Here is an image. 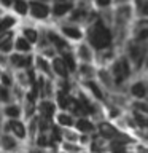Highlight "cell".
Masks as SVG:
<instances>
[{"instance_id":"cell-1","label":"cell","mask_w":148,"mask_h":153,"mask_svg":"<svg viewBox=\"0 0 148 153\" xmlns=\"http://www.w3.org/2000/svg\"><path fill=\"white\" fill-rule=\"evenodd\" d=\"M113 38L115 35L112 27H108L105 22L100 21V18H97L92 24H89L84 29V42L94 51H100L113 46Z\"/></svg>"},{"instance_id":"cell-2","label":"cell","mask_w":148,"mask_h":153,"mask_svg":"<svg viewBox=\"0 0 148 153\" xmlns=\"http://www.w3.org/2000/svg\"><path fill=\"white\" fill-rule=\"evenodd\" d=\"M147 53H148V42L147 43H137V42H132L131 38L126 42L123 54L129 59V62H131V65L134 69V74H140L142 72Z\"/></svg>"},{"instance_id":"cell-3","label":"cell","mask_w":148,"mask_h":153,"mask_svg":"<svg viewBox=\"0 0 148 153\" xmlns=\"http://www.w3.org/2000/svg\"><path fill=\"white\" fill-rule=\"evenodd\" d=\"M57 32L61 33L62 37L65 38L67 42L70 43H80L84 40V27L78 26V24H72L67 21H61L59 26H57Z\"/></svg>"},{"instance_id":"cell-4","label":"cell","mask_w":148,"mask_h":153,"mask_svg":"<svg viewBox=\"0 0 148 153\" xmlns=\"http://www.w3.org/2000/svg\"><path fill=\"white\" fill-rule=\"evenodd\" d=\"M124 131H121L116 124L108 121V120H99V121H95V134H97L99 137H102L104 140L107 142H112L115 139H118L121 136Z\"/></svg>"},{"instance_id":"cell-5","label":"cell","mask_w":148,"mask_h":153,"mask_svg":"<svg viewBox=\"0 0 148 153\" xmlns=\"http://www.w3.org/2000/svg\"><path fill=\"white\" fill-rule=\"evenodd\" d=\"M126 96L131 100H145L148 96V80L135 78L126 86Z\"/></svg>"},{"instance_id":"cell-6","label":"cell","mask_w":148,"mask_h":153,"mask_svg":"<svg viewBox=\"0 0 148 153\" xmlns=\"http://www.w3.org/2000/svg\"><path fill=\"white\" fill-rule=\"evenodd\" d=\"M33 67V53L30 54H21V53H11L8 54V69L11 72L26 70Z\"/></svg>"},{"instance_id":"cell-7","label":"cell","mask_w":148,"mask_h":153,"mask_svg":"<svg viewBox=\"0 0 148 153\" xmlns=\"http://www.w3.org/2000/svg\"><path fill=\"white\" fill-rule=\"evenodd\" d=\"M43 33H45L48 43L54 48L57 54H61V53H64V51H70L72 48H73L64 37L61 35L59 32H57V29H45Z\"/></svg>"},{"instance_id":"cell-8","label":"cell","mask_w":148,"mask_h":153,"mask_svg":"<svg viewBox=\"0 0 148 153\" xmlns=\"http://www.w3.org/2000/svg\"><path fill=\"white\" fill-rule=\"evenodd\" d=\"M78 86H81L86 93H88L91 97H92L95 102H99V104H105L107 102V97H108V94H107V91H105L102 86H100L99 83H97V80H86V81H83V83H76Z\"/></svg>"},{"instance_id":"cell-9","label":"cell","mask_w":148,"mask_h":153,"mask_svg":"<svg viewBox=\"0 0 148 153\" xmlns=\"http://www.w3.org/2000/svg\"><path fill=\"white\" fill-rule=\"evenodd\" d=\"M73 54L76 57V61H78V64H94L95 51L84 40L76 43L73 46Z\"/></svg>"},{"instance_id":"cell-10","label":"cell","mask_w":148,"mask_h":153,"mask_svg":"<svg viewBox=\"0 0 148 153\" xmlns=\"http://www.w3.org/2000/svg\"><path fill=\"white\" fill-rule=\"evenodd\" d=\"M33 21H48L51 18V5L48 3H38V2H29V13Z\"/></svg>"},{"instance_id":"cell-11","label":"cell","mask_w":148,"mask_h":153,"mask_svg":"<svg viewBox=\"0 0 148 153\" xmlns=\"http://www.w3.org/2000/svg\"><path fill=\"white\" fill-rule=\"evenodd\" d=\"M27 148L24 143H21L16 137H13L8 132H2L0 136V152L2 153H18L19 150Z\"/></svg>"},{"instance_id":"cell-12","label":"cell","mask_w":148,"mask_h":153,"mask_svg":"<svg viewBox=\"0 0 148 153\" xmlns=\"http://www.w3.org/2000/svg\"><path fill=\"white\" fill-rule=\"evenodd\" d=\"M95 80H97V83L107 91V94L116 93L113 78H112V75H110V72H108V67H95Z\"/></svg>"},{"instance_id":"cell-13","label":"cell","mask_w":148,"mask_h":153,"mask_svg":"<svg viewBox=\"0 0 148 153\" xmlns=\"http://www.w3.org/2000/svg\"><path fill=\"white\" fill-rule=\"evenodd\" d=\"M56 112H57V107L53 99H40L37 102V117H41V118H46L50 121H53Z\"/></svg>"},{"instance_id":"cell-14","label":"cell","mask_w":148,"mask_h":153,"mask_svg":"<svg viewBox=\"0 0 148 153\" xmlns=\"http://www.w3.org/2000/svg\"><path fill=\"white\" fill-rule=\"evenodd\" d=\"M76 2H54L51 3V18L57 19V21H62L70 14V11L73 10Z\"/></svg>"},{"instance_id":"cell-15","label":"cell","mask_w":148,"mask_h":153,"mask_svg":"<svg viewBox=\"0 0 148 153\" xmlns=\"http://www.w3.org/2000/svg\"><path fill=\"white\" fill-rule=\"evenodd\" d=\"M33 69L37 70V74L46 76V78L54 80L53 72H51V62L46 57H43L41 54H38V53H33Z\"/></svg>"},{"instance_id":"cell-16","label":"cell","mask_w":148,"mask_h":153,"mask_svg":"<svg viewBox=\"0 0 148 153\" xmlns=\"http://www.w3.org/2000/svg\"><path fill=\"white\" fill-rule=\"evenodd\" d=\"M50 62H51V72H53V76H54V78H57V80H72V75L69 74V70H67L64 61L61 59L59 54H57L56 57H53Z\"/></svg>"},{"instance_id":"cell-17","label":"cell","mask_w":148,"mask_h":153,"mask_svg":"<svg viewBox=\"0 0 148 153\" xmlns=\"http://www.w3.org/2000/svg\"><path fill=\"white\" fill-rule=\"evenodd\" d=\"M73 129L78 134H86V136H92L95 132V121L91 120L89 117H80L75 118Z\"/></svg>"},{"instance_id":"cell-18","label":"cell","mask_w":148,"mask_h":153,"mask_svg":"<svg viewBox=\"0 0 148 153\" xmlns=\"http://www.w3.org/2000/svg\"><path fill=\"white\" fill-rule=\"evenodd\" d=\"M73 76H75L76 83H83L86 80H94L95 78V65L94 64H78V69H76Z\"/></svg>"},{"instance_id":"cell-19","label":"cell","mask_w":148,"mask_h":153,"mask_svg":"<svg viewBox=\"0 0 148 153\" xmlns=\"http://www.w3.org/2000/svg\"><path fill=\"white\" fill-rule=\"evenodd\" d=\"M0 113H2L3 120H19L22 118V108L19 102H10L3 107H0Z\"/></svg>"},{"instance_id":"cell-20","label":"cell","mask_w":148,"mask_h":153,"mask_svg":"<svg viewBox=\"0 0 148 153\" xmlns=\"http://www.w3.org/2000/svg\"><path fill=\"white\" fill-rule=\"evenodd\" d=\"M53 123L56 126H59L61 129H69V128H73L75 124V117L65 110H57L54 118H53Z\"/></svg>"},{"instance_id":"cell-21","label":"cell","mask_w":148,"mask_h":153,"mask_svg":"<svg viewBox=\"0 0 148 153\" xmlns=\"http://www.w3.org/2000/svg\"><path fill=\"white\" fill-rule=\"evenodd\" d=\"M108 143L107 140H104L102 137H99L97 134H92L91 136V142L88 148H86V152L88 153H108Z\"/></svg>"},{"instance_id":"cell-22","label":"cell","mask_w":148,"mask_h":153,"mask_svg":"<svg viewBox=\"0 0 148 153\" xmlns=\"http://www.w3.org/2000/svg\"><path fill=\"white\" fill-rule=\"evenodd\" d=\"M19 35L24 37L26 40L30 43V45L35 48L38 43V38H40V29L33 27V26H21L19 27Z\"/></svg>"},{"instance_id":"cell-23","label":"cell","mask_w":148,"mask_h":153,"mask_svg":"<svg viewBox=\"0 0 148 153\" xmlns=\"http://www.w3.org/2000/svg\"><path fill=\"white\" fill-rule=\"evenodd\" d=\"M13 51L21 53V54H30V53H35V48H33L24 37L16 33V37H14V40H13Z\"/></svg>"},{"instance_id":"cell-24","label":"cell","mask_w":148,"mask_h":153,"mask_svg":"<svg viewBox=\"0 0 148 153\" xmlns=\"http://www.w3.org/2000/svg\"><path fill=\"white\" fill-rule=\"evenodd\" d=\"M61 59L64 61V64L67 67V70H69V74L72 75V78H73V75H75V72L76 69H78V61H76V57L73 54V48H72L70 51H64V53H61Z\"/></svg>"},{"instance_id":"cell-25","label":"cell","mask_w":148,"mask_h":153,"mask_svg":"<svg viewBox=\"0 0 148 153\" xmlns=\"http://www.w3.org/2000/svg\"><path fill=\"white\" fill-rule=\"evenodd\" d=\"M19 19L14 16L13 13H3L0 16V33L2 32H8V30H14V27L18 26Z\"/></svg>"},{"instance_id":"cell-26","label":"cell","mask_w":148,"mask_h":153,"mask_svg":"<svg viewBox=\"0 0 148 153\" xmlns=\"http://www.w3.org/2000/svg\"><path fill=\"white\" fill-rule=\"evenodd\" d=\"M21 108H22V120L24 121H29V120L37 117V102H33L30 99H22L21 102Z\"/></svg>"},{"instance_id":"cell-27","label":"cell","mask_w":148,"mask_h":153,"mask_svg":"<svg viewBox=\"0 0 148 153\" xmlns=\"http://www.w3.org/2000/svg\"><path fill=\"white\" fill-rule=\"evenodd\" d=\"M116 62H118V65H119V70H121L123 76H124L127 81H131V78H132L135 74H134V69H132V65H131V62H129V59H127L124 54H118V56H116Z\"/></svg>"},{"instance_id":"cell-28","label":"cell","mask_w":148,"mask_h":153,"mask_svg":"<svg viewBox=\"0 0 148 153\" xmlns=\"http://www.w3.org/2000/svg\"><path fill=\"white\" fill-rule=\"evenodd\" d=\"M11 10H13V14L18 19L26 18L27 13H29V0H13Z\"/></svg>"},{"instance_id":"cell-29","label":"cell","mask_w":148,"mask_h":153,"mask_svg":"<svg viewBox=\"0 0 148 153\" xmlns=\"http://www.w3.org/2000/svg\"><path fill=\"white\" fill-rule=\"evenodd\" d=\"M33 148H45V150H51V142H50V137H48L46 132H37L35 137L32 140V145Z\"/></svg>"},{"instance_id":"cell-30","label":"cell","mask_w":148,"mask_h":153,"mask_svg":"<svg viewBox=\"0 0 148 153\" xmlns=\"http://www.w3.org/2000/svg\"><path fill=\"white\" fill-rule=\"evenodd\" d=\"M57 152L61 153H81L84 152V148L76 142H61V145L57 147Z\"/></svg>"},{"instance_id":"cell-31","label":"cell","mask_w":148,"mask_h":153,"mask_svg":"<svg viewBox=\"0 0 148 153\" xmlns=\"http://www.w3.org/2000/svg\"><path fill=\"white\" fill-rule=\"evenodd\" d=\"M131 40L137 43H147L148 42V27H134L131 32Z\"/></svg>"},{"instance_id":"cell-32","label":"cell","mask_w":148,"mask_h":153,"mask_svg":"<svg viewBox=\"0 0 148 153\" xmlns=\"http://www.w3.org/2000/svg\"><path fill=\"white\" fill-rule=\"evenodd\" d=\"M129 110H134V112H138L142 115H147L148 117V100H131L129 102Z\"/></svg>"},{"instance_id":"cell-33","label":"cell","mask_w":148,"mask_h":153,"mask_svg":"<svg viewBox=\"0 0 148 153\" xmlns=\"http://www.w3.org/2000/svg\"><path fill=\"white\" fill-rule=\"evenodd\" d=\"M10 102H14L11 88H7V86L0 85V107H3V105H7Z\"/></svg>"},{"instance_id":"cell-34","label":"cell","mask_w":148,"mask_h":153,"mask_svg":"<svg viewBox=\"0 0 148 153\" xmlns=\"http://www.w3.org/2000/svg\"><path fill=\"white\" fill-rule=\"evenodd\" d=\"M0 85L7 86V88H13L14 78H13V72L10 70V69L2 70V74H0Z\"/></svg>"},{"instance_id":"cell-35","label":"cell","mask_w":148,"mask_h":153,"mask_svg":"<svg viewBox=\"0 0 148 153\" xmlns=\"http://www.w3.org/2000/svg\"><path fill=\"white\" fill-rule=\"evenodd\" d=\"M53 126V121L41 117H37V132H50V129Z\"/></svg>"},{"instance_id":"cell-36","label":"cell","mask_w":148,"mask_h":153,"mask_svg":"<svg viewBox=\"0 0 148 153\" xmlns=\"http://www.w3.org/2000/svg\"><path fill=\"white\" fill-rule=\"evenodd\" d=\"M62 137H64L65 142H76L78 143L80 134L76 132L73 128H69V129H62Z\"/></svg>"},{"instance_id":"cell-37","label":"cell","mask_w":148,"mask_h":153,"mask_svg":"<svg viewBox=\"0 0 148 153\" xmlns=\"http://www.w3.org/2000/svg\"><path fill=\"white\" fill-rule=\"evenodd\" d=\"M135 14L138 18H148V0H143L142 5L135 10Z\"/></svg>"},{"instance_id":"cell-38","label":"cell","mask_w":148,"mask_h":153,"mask_svg":"<svg viewBox=\"0 0 148 153\" xmlns=\"http://www.w3.org/2000/svg\"><path fill=\"white\" fill-rule=\"evenodd\" d=\"M92 3L97 10H108L113 5V0H92Z\"/></svg>"},{"instance_id":"cell-39","label":"cell","mask_w":148,"mask_h":153,"mask_svg":"<svg viewBox=\"0 0 148 153\" xmlns=\"http://www.w3.org/2000/svg\"><path fill=\"white\" fill-rule=\"evenodd\" d=\"M11 5H13V0H0V8H2L3 11L11 10Z\"/></svg>"},{"instance_id":"cell-40","label":"cell","mask_w":148,"mask_h":153,"mask_svg":"<svg viewBox=\"0 0 148 153\" xmlns=\"http://www.w3.org/2000/svg\"><path fill=\"white\" fill-rule=\"evenodd\" d=\"M142 72L148 74V53H147V57H145V62H143V67H142Z\"/></svg>"},{"instance_id":"cell-41","label":"cell","mask_w":148,"mask_h":153,"mask_svg":"<svg viewBox=\"0 0 148 153\" xmlns=\"http://www.w3.org/2000/svg\"><path fill=\"white\" fill-rule=\"evenodd\" d=\"M33 153H51V150H45V148H33Z\"/></svg>"},{"instance_id":"cell-42","label":"cell","mask_w":148,"mask_h":153,"mask_svg":"<svg viewBox=\"0 0 148 153\" xmlns=\"http://www.w3.org/2000/svg\"><path fill=\"white\" fill-rule=\"evenodd\" d=\"M29 2H38V3H48V5H51V0H29Z\"/></svg>"},{"instance_id":"cell-43","label":"cell","mask_w":148,"mask_h":153,"mask_svg":"<svg viewBox=\"0 0 148 153\" xmlns=\"http://www.w3.org/2000/svg\"><path fill=\"white\" fill-rule=\"evenodd\" d=\"M26 153H33V148L32 147H27L26 148Z\"/></svg>"},{"instance_id":"cell-44","label":"cell","mask_w":148,"mask_h":153,"mask_svg":"<svg viewBox=\"0 0 148 153\" xmlns=\"http://www.w3.org/2000/svg\"><path fill=\"white\" fill-rule=\"evenodd\" d=\"M81 2H86V3H91L92 0H81Z\"/></svg>"},{"instance_id":"cell-45","label":"cell","mask_w":148,"mask_h":153,"mask_svg":"<svg viewBox=\"0 0 148 153\" xmlns=\"http://www.w3.org/2000/svg\"><path fill=\"white\" fill-rule=\"evenodd\" d=\"M18 153H26V148H24V150H19Z\"/></svg>"},{"instance_id":"cell-46","label":"cell","mask_w":148,"mask_h":153,"mask_svg":"<svg viewBox=\"0 0 148 153\" xmlns=\"http://www.w3.org/2000/svg\"><path fill=\"white\" fill-rule=\"evenodd\" d=\"M3 13H5V11H3V10H2V8H0V16H2V14H3Z\"/></svg>"},{"instance_id":"cell-47","label":"cell","mask_w":148,"mask_h":153,"mask_svg":"<svg viewBox=\"0 0 148 153\" xmlns=\"http://www.w3.org/2000/svg\"><path fill=\"white\" fill-rule=\"evenodd\" d=\"M81 153H88V152H86V150H84V152H81Z\"/></svg>"},{"instance_id":"cell-48","label":"cell","mask_w":148,"mask_h":153,"mask_svg":"<svg viewBox=\"0 0 148 153\" xmlns=\"http://www.w3.org/2000/svg\"><path fill=\"white\" fill-rule=\"evenodd\" d=\"M0 74H2V69H0Z\"/></svg>"},{"instance_id":"cell-49","label":"cell","mask_w":148,"mask_h":153,"mask_svg":"<svg viewBox=\"0 0 148 153\" xmlns=\"http://www.w3.org/2000/svg\"><path fill=\"white\" fill-rule=\"evenodd\" d=\"M0 153H2V152H0Z\"/></svg>"}]
</instances>
